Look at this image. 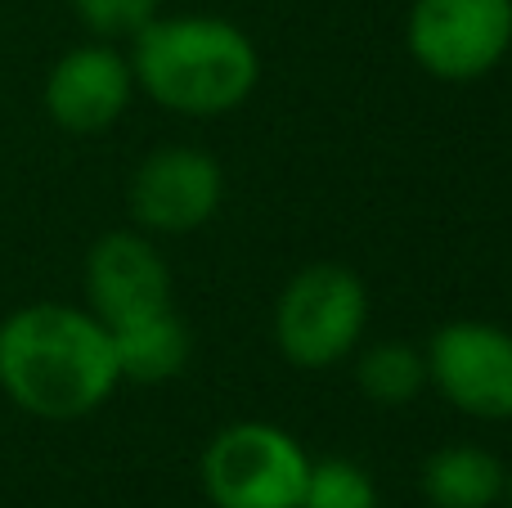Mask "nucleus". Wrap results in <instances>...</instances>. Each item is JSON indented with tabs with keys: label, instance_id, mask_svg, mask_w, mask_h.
<instances>
[{
	"label": "nucleus",
	"instance_id": "15",
	"mask_svg": "<svg viewBox=\"0 0 512 508\" xmlns=\"http://www.w3.org/2000/svg\"><path fill=\"white\" fill-rule=\"evenodd\" d=\"M504 508H512V477H508V491H504Z\"/></svg>",
	"mask_w": 512,
	"mask_h": 508
},
{
	"label": "nucleus",
	"instance_id": "10",
	"mask_svg": "<svg viewBox=\"0 0 512 508\" xmlns=\"http://www.w3.org/2000/svg\"><path fill=\"white\" fill-rule=\"evenodd\" d=\"M108 338H113V356H117V374L122 383H171V378L185 374L189 356H194V338H189V324L180 320L171 306L158 311L131 315L122 324H104Z\"/></svg>",
	"mask_w": 512,
	"mask_h": 508
},
{
	"label": "nucleus",
	"instance_id": "3",
	"mask_svg": "<svg viewBox=\"0 0 512 508\" xmlns=\"http://www.w3.org/2000/svg\"><path fill=\"white\" fill-rule=\"evenodd\" d=\"M369 324V288L337 261L306 266L274 302V347L297 369H333L355 351Z\"/></svg>",
	"mask_w": 512,
	"mask_h": 508
},
{
	"label": "nucleus",
	"instance_id": "2",
	"mask_svg": "<svg viewBox=\"0 0 512 508\" xmlns=\"http://www.w3.org/2000/svg\"><path fill=\"white\" fill-rule=\"evenodd\" d=\"M131 77L180 117L234 113L261 81V54L230 18L158 14L131 36Z\"/></svg>",
	"mask_w": 512,
	"mask_h": 508
},
{
	"label": "nucleus",
	"instance_id": "11",
	"mask_svg": "<svg viewBox=\"0 0 512 508\" xmlns=\"http://www.w3.org/2000/svg\"><path fill=\"white\" fill-rule=\"evenodd\" d=\"M504 491L508 468L486 446H441L423 464V495L432 508H495Z\"/></svg>",
	"mask_w": 512,
	"mask_h": 508
},
{
	"label": "nucleus",
	"instance_id": "1",
	"mask_svg": "<svg viewBox=\"0 0 512 508\" xmlns=\"http://www.w3.org/2000/svg\"><path fill=\"white\" fill-rule=\"evenodd\" d=\"M113 338L86 306L32 302L0 320V392L32 419L72 423L117 392Z\"/></svg>",
	"mask_w": 512,
	"mask_h": 508
},
{
	"label": "nucleus",
	"instance_id": "14",
	"mask_svg": "<svg viewBox=\"0 0 512 508\" xmlns=\"http://www.w3.org/2000/svg\"><path fill=\"white\" fill-rule=\"evenodd\" d=\"M68 5L95 36H135L149 18H158L162 0H68Z\"/></svg>",
	"mask_w": 512,
	"mask_h": 508
},
{
	"label": "nucleus",
	"instance_id": "12",
	"mask_svg": "<svg viewBox=\"0 0 512 508\" xmlns=\"http://www.w3.org/2000/svg\"><path fill=\"white\" fill-rule=\"evenodd\" d=\"M355 383L373 405H409L427 387V360L409 342H378L360 356Z\"/></svg>",
	"mask_w": 512,
	"mask_h": 508
},
{
	"label": "nucleus",
	"instance_id": "13",
	"mask_svg": "<svg viewBox=\"0 0 512 508\" xmlns=\"http://www.w3.org/2000/svg\"><path fill=\"white\" fill-rule=\"evenodd\" d=\"M297 508H378V486L355 459H319L310 464Z\"/></svg>",
	"mask_w": 512,
	"mask_h": 508
},
{
	"label": "nucleus",
	"instance_id": "7",
	"mask_svg": "<svg viewBox=\"0 0 512 508\" xmlns=\"http://www.w3.org/2000/svg\"><path fill=\"white\" fill-rule=\"evenodd\" d=\"M225 176L212 153L162 144L131 176V216L144 234H194L221 212Z\"/></svg>",
	"mask_w": 512,
	"mask_h": 508
},
{
	"label": "nucleus",
	"instance_id": "9",
	"mask_svg": "<svg viewBox=\"0 0 512 508\" xmlns=\"http://www.w3.org/2000/svg\"><path fill=\"white\" fill-rule=\"evenodd\" d=\"M86 311L104 324L171 306V266L140 230H113L86 252Z\"/></svg>",
	"mask_w": 512,
	"mask_h": 508
},
{
	"label": "nucleus",
	"instance_id": "6",
	"mask_svg": "<svg viewBox=\"0 0 512 508\" xmlns=\"http://www.w3.org/2000/svg\"><path fill=\"white\" fill-rule=\"evenodd\" d=\"M427 383L459 414L486 423L512 419V333L490 320H450L423 351Z\"/></svg>",
	"mask_w": 512,
	"mask_h": 508
},
{
	"label": "nucleus",
	"instance_id": "4",
	"mask_svg": "<svg viewBox=\"0 0 512 508\" xmlns=\"http://www.w3.org/2000/svg\"><path fill=\"white\" fill-rule=\"evenodd\" d=\"M310 459L279 423L243 419L221 428L198 459L203 491L216 508H297Z\"/></svg>",
	"mask_w": 512,
	"mask_h": 508
},
{
	"label": "nucleus",
	"instance_id": "5",
	"mask_svg": "<svg viewBox=\"0 0 512 508\" xmlns=\"http://www.w3.org/2000/svg\"><path fill=\"white\" fill-rule=\"evenodd\" d=\"M405 41L427 77L468 86L512 50V0H414Z\"/></svg>",
	"mask_w": 512,
	"mask_h": 508
},
{
	"label": "nucleus",
	"instance_id": "8",
	"mask_svg": "<svg viewBox=\"0 0 512 508\" xmlns=\"http://www.w3.org/2000/svg\"><path fill=\"white\" fill-rule=\"evenodd\" d=\"M131 95H135L131 59L104 41L72 45L68 54H59L54 68L45 72V90H41L50 122L72 135L108 131L126 113Z\"/></svg>",
	"mask_w": 512,
	"mask_h": 508
}]
</instances>
